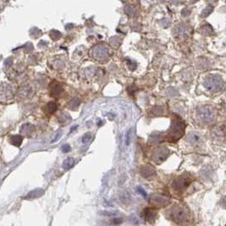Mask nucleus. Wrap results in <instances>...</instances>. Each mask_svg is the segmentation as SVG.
<instances>
[{
    "mask_svg": "<svg viewBox=\"0 0 226 226\" xmlns=\"http://www.w3.org/2000/svg\"><path fill=\"white\" fill-rule=\"evenodd\" d=\"M190 14H191V10H187V9H186V10H184L182 11V15H183V16H188Z\"/></svg>",
    "mask_w": 226,
    "mask_h": 226,
    "instance_id": "nucleus-31",
    "label": "nucleus"
},
{
    "mask_svg": "<svg viewBox=\"0 0 226 226\" xmlns=\"http://www.w3.org/2000/svg\"><path fill=\"white\" fill-rule=\"evenodd\" d=\"M170 151L165 147H156L153 152L152 159L156 164H160L169 157Z\"/></svg>",
    "mask_w": 226,
    "mask_h": 226,
    "instance_id": "nucleus-5",
    "label": "nucleus"
},
{
    "mask_svg": "<svg viewBox=\"0 0 226 226\" xmlns=\"http://www.w3.org/2000/svg\"><path fill=\"white\" fill-rule=\"evenodd\" d=\"M12 63H13V62H12L11 59H6L5 61V65L6 66H10V65H11Z\"/></svg>",
    "mask_w": 226,
    "mask_h": 226,
    "instance_id": "nucleus-35",
    "label": "nucleus"
},
{
    "mask_svg": "<svg viewBox=\"0 0 226 226\" xmlns=\"http://www.w3.org/2000/svg\"><path fill=\"white\" fill-rule=\"evenodd\" d=\"M170 21L168 20V19H164V20H163V21H162V24H163V26H164V27H167L169 25H170Z\"/></svg>",
    "mask_w": 226,
    "mask_h": 226,
    "instance_id": "nucleus-33",
    "label": "nucleus"
},
{
    "mask_svg": "<svg viewBox=\"0 0 226 226\" xmlns=\"http://www.w3.org/2000/svg\"><path fill=\"white\" fill-rule=\"evenodd\" d=\"M208 167L207 168H204L203 170L201 171V176L204 178V179H208V178H210V176L212 175V170L209 169V170L208 171Z\"/></svg>",
    "mask_w": 226,
    "mask_h": 226,
    "instance_id": "nucleus-24",
    "label": "nucleus"
},
{
    "mask_svg": "<svg viewBox=\"0 0 226 226\" xmlns=\"http://www.w3.org/2000/svg\"><path fill=\"white\" fill-rule=\"evenodd\" d=\"M163 138H164V136H163V134H162V133L155 132L153 133V134L150 136L148 142L150 143L153 144L159 143V142H161L164 140Z\"/></svg>",
    "mask_w": 226,
    "mask_h": 226,
    "instance_id": "nucleus-15",
    "label": "nucleus"
},
{
    "mask_svg": "<svg viewBox=\"0 0 226 226\" xmlns=\"http://www.w3.org/2000/svg\"><path fill=\"white\" fill-rule=\"evenodd\" d=\"M50 37H51V38L53 39V40H58V39H59L61 37V33L59 32H58V31H52L51 32H50Z\"/></svg>",
    "mask_w": 226,
    "mask_h": 226,
    "instance_id": "nucleus-26",
    "label": "nucleus"
},
{
    "mask_svg": "<svg viewBox=\"0 0 226 226\" xmlns=\"http://www.w3.org/2000/svg\"><path fill=\"white\" fill-rule=\"evenodd\" d=\"M200 32H201V33L203 34V35H206V36H209L212 34L213 32V28L212 26L208 25V24H206V25H204L203 26L201 29H200Z\"/></svg>",
    "mask_w": 226,
    "mask_h": 226,
    "instance_id": "nucleus-21",
    "label": "nucleus"
},
{
    "mask_svg": "<svg viewBox=\"0 0 226 226\" xmlns=\"http://www.w3.org/2000/svg\"><path fill=\"white\" fill-rule=\"evenodd\" d=\"M213 10H214V7H213V6H211V5L208 6V7H206L203 10V12H202V15H201V16L203 17V18L204 17L208 16L210 14L213 12Z\"/></svg>",
    "mask_w": 226,
    "mask_h": 226,
    "instance_id": "nucleus-23",
    "label": "nucleus"
},
{
    "mask_svg": "<svg viewBox=\"0 0 226 226\" xmlns=\"http://www.w3.org/2000/svg\"><path fill=\"white\" fill-rule=\"evenodd\" d=\"M137 190H138V192H139V193H140V194H142L143 197H147V193L145 192V191H144L143 189H142L141 187H138Z\"/></svg>",
    "mask_w": 226,
    "mask_h": 226,
    "instance_id": "nucleus-34",
    "label": "nucleus"
},
{
    "mask_svg": "<svg viewBox=\"0 0 226 226\" xmlns=\"http://www.w3.org/2000/svg\"><path fill=\"white\" fill-rule=\"evenodd\" d=\"M175 4H182L183 3V1L184 0H171Z\"/></svg>",
    "mask_w": 226,
    "mask_h": 226,
    "instance_id": "nucleus-36",
    "label": "nucleus"
},
{
    "mask_svg": "<svg viewBox=\"0 0 226 226\" xmlns=\"http://www.w3.org/2000/svg\"><path fill=\"white\" fill-rule=\"evenodd\" d=\"M175 34L177 36H186L189 34V29L187 28V26H186L184 24H180L175 26Z\"/></svg>",
    "mask_w": 226,
    "mask_h": 226,
    "instance_id": "nucleus-13",
    "label": "nucleus"
},
{
    "mask_svg": "<svg viewBox=\"0 0 226 226\" xmlns=\"http://www.w3.org/2000/svg\"><path fill=\"white\" fill-rule=\"evenodd\" d=\"M92 56L98 60H105L109 57V48L104 45H97L92 48Z\"/></svg>",
    "mask_w": 226,
    "mask_h": 226,
    "instance_id": "nucleus-8",
    "label": "nucleus"
},
{
    "mask_svg": "<svg viewBox=\"0 0 226 226\" xmlns=\"http://www.w3.org/2000/svg\"><path fill=\"white\" fill-rule=\"evenodd\" d=\"M168 213L171 220L177 224H185L188 220V213L182 206L175 205Z\"/></svg>",
    "mask_w": 226,
    "mask_h": 226,
    "instance_id": "nucleus-3",
    "label": "nucleus"
},
{
    "mask_svg": "<svg viewBox=\"0 0 226 226\" xmlns=\"http://www.w3.org/2000/svg\"><path fill=\"white\" fill-rule=\"evenodd\" d=\"M224 81L223 79L217 75H211L205 79L204 81V87L210 92H216L220 91L224 87Z\"/></svg>",
    "mask_w": 226,
    "mask_h": 226,
    "instance_id": "nucleus-4",
    "label": "nucleus"
},
{
    "mask_svg": "<svg viewBox=\"0 0 226 226\" xmlns=\"http://www.w3.org/2000/svg\"><path fill=\"white\" fill-rule=\"evenodd\" d=\"M43 194H44V190L37 188V189H35L33 191L30 192L27 196L25 197V199H26V200H32V199L38 198L40 197H42Z\"/></svg>",
    "mask_w": 226,
    "mask_h": 226,
    "instance_id": "nucleus-11",
    "label": "nucleus"
},
{
    "mask_svg": "<svg viewBox=\"0 0 226 226\" xmlns=\"http://www.w3.org/2000/svg\"><path fill=\"white\" fill-rule=\"evenodd\" d=\"M186 125L185 122L181 120L178 115H175L172 118L171 125L169 130L168 134V140L170 142H176L181 137L185 131Z\"/></svg>",
    "mask_w": 226,
    "mask_h": 226,
    "instance_id": "nucleus-1",
    "label": "nucleus"
},
{
    "mask_svg": "<svg viewBox=\"0 0 226 226\" xmlns=\"http://www.w3.org/2000/svg\"><path fill=\"white\" fill-rule=\"evenodd\" d=\"M216 110L211 106H202L197 111V117L203 124H211L216 120Z\"/></svg>",
    "mask_w": 226,
    "mask_h": 226,
    "instance_id": "nucleus-2",
    "label": "nucleus"
},
{
    "mask_svg": "<svg viewBox=\"0 0 226 226\" xmlns=\"http://www.w3.org/2000/svg\"><path fill=\"white\" fill-rule=\"evenodd\" d=\"M199 141H200V136H199V135H197V133L192 132L189 134V136H188L187 137V142L189 143L194 145V144L198 143Z\"/></svg>",
    "mask_w": 226,
    "mask_h": 226,
    "instance_id": "nucleus-17",
    "label": "nucleus"
},
{
    "mask_svg": "<svg viewBox=\"0 0 226 226\" xmlns=\"http://www.w3.org/2000/svg\"><path fill=\"white\" fill-rule=\"evenodd\" d=\"M91 139H92V136L90 135V134H86V135H84L81 138V141H82V143L84 144H87L89 142L91 141Z\"/></svg>",
    "mask_w": 226,
    "mask_h": 226,
    "instance_id": "nucleus-27",
    "label": "nucleus"
},
{
    "mask_svg": "<svg viewBox=\"0 0 226 226\" xmlns=\"http://www.w3.org/2000/svg\"><path fill=\"white\" fill-rule=\"evenodd\" d=\"M22 140L23 138L21 136L15 135V136H12L11 137H10V142H11L12 145H14L15 147H20L21 144L22 143Z\"/></svg>",
    "mask_w": 226,
    "mask_h": 226,
    "instance_id": "nucleus-18",
    "label": "nucleus"
},
{
    "mask_svg": "<svg viewBox=\"0 0 226 226\" xmlns=\"http://www.w3.org/2000/svg\"><path fill=\"white\" fill-rule=\"evenodd\" d=\"M59 120L61 124H65L67 122H70L71 120H70V117L66 114H63L62 115L59 116Z\"/></svg>",
    "mask_w": 226,
    "mask_h": 226,
    "instance_id": "nucleus-25",
    "label": "nucleus"
},
{
    "mask_svg": "<svg viewBox=\"0 0 226 226\" xmlns=\"http://www.w3.org/2000/svg\"><path fill=\"white\" fill-rule=\"evenodd\" d=\"M225 114H226V107H225Z\"/></svg>",
    "mask_w": 226,
    "mask_h": 226,
    "instance_id": "nucleus-39",
    "label": "nucleus"
},
{
    "mask_svg": "<svg viewBox=\"0 0 226 226\" xmlns=\"http://www.w3.org/2000/svg\"><path fill=\"white\" fill-rule=\"evenodd\" d=\"M192 181V178L187 175H184L181 176L177 177L176 179L172 183V186L176 192H182L184 191Z\"/></svg>",
    "mask_w": 226,
    "mask_h": 226,
    "instance_id": "nucleus-6",
    "label": "nucleus"
},
{
    "mask_svg": "<svg viewBox=\"0 0 226 226\" xmlns=\"http://www.w3.org/2000/svg\"><path fill=\"white\" fill-rule=\"evenodd\" d=\"M220 205L224 208H226V197H224L221 198Z\"/></svg>",
    "mask_w": 226,
    "mask_h": 226,
    "instance_id": "nucleus-30",
    "label": "nucleus"
},
{
    "mask_svg": "<svg viewBox=\"0 0 226 226\" xmlns=\"http://www.w3.org/2000/svg\"><path fill=\"white\" fill-rule=\"evenodd\" d=\"M61 135H62V132H61V131H59V132L58 133V135H57V136H56L55 139H54V140H53V141H52V142H56V141H58V140H59V136H60Z\"/></svg>",
    "mask_w": 226,
    "mask_h": 226,
    "instance_id": "nucleus-37",
    "label": "nucleus"
},
{
    "mask_svg": "<svg viewBox=\"0 0 226 226\" xmlns=\"http://www.w3.org/2000/svg\"><path fill=\"white\" fill-rule=\"evenodd\" d=\"M57 109H58V105H57L55 102H49L45 106L44 112L46 113V114L51 115L57 110Z\"/></svg>",
    "mask_w": 226,
    "mask_h": 226,
    "instance_id": "nucleus-14",
    "label": "nucleus"
},
{
    "mask_svg": "<svg viewBox=\"0 0 226 226\" xmlns=\"http://www.w3.org/2000/svg\"><path fill=\"white\" fill-rule=\"evenodd\" d=\"M75 164H76V161L75 159L73 158H68L67 159H65L64 161V163H63V168L65 169V170H70V169H71L73 166L75 165Z\"/></svg>",
    "mask_w": 226,
    "mask_h": 226,
    "instance_id": "nucleus-20",
    "label": "nucleus"
},
{
    "mask_svg": "<svg viewBox=\"0 0 226 226\" xmlns=\"http://www.w3.org/2000/svg\"><path fill=\"white\" fill-rule=\"evenodd\" d=\"M21 131L22 134H24L25 136H31L32 132L34 131V126L31 124H25L23 125L21 129Z\"/></svg>",
    "mask_w": 226,
    "mask_h": 226,
    "instance_id": "nucleus-16",
    "label": "nucleus"
},
{
    "mask_svg": "<svg viewBox=\"0 0 226 226\" xmlns=\"http://www.w3.org/2000/svg\"><path fill=\"white\" fill-rule=\"evenodd\" d=\"M197 1H198V0H191V3H192V4H195V3L197 2Z\"/></svg>",
    "mask_w": 226,
    "mask_h": 226,
    "instance_id": "nucleus-38",
    "label": "nucleus"
},
{
    "mask_svg": "<svg viewBox=\"0 0 226 226\" xmlns=\"http://www.w3.org/2000/svg\"><path fill=\"white\" fill-rule=\"evenodd\" d=\"M141 174H142V175L144 178L149 179V178H152L153 176H154L155 174H156V171H155V170L153 167L146 165L142 166L141 168Z\"/></svg>",
    "mask_w": 226,
    "mask_h": 226,
    "instance_id": "nucleus-9",
    "label": "nucleus"
},
{
    "mask_svg": "<svg viewBox=\"0 0 226 226\" xmlns=\"http://www.w3.org/2000/svg\"><path fill=\"white\" fill-rule=\"evenodd\" d=\"M80 103H81L80 99H79L78 98H72V99L69 102L68 107H69V109H70L76 110V109H77L78 107L80 106Z\"/></svg>",
    "mask_w": 226,
    "mask_h": 226,
    "instance_id": "nucleus-19",
    "label": "nucleus"
},
{
    "mask_svg": "<svg viewBox=\"0 0 226 226\" xmlns=\"http://www.w3.org/2000/svg\"><path fill=\"white\" fill-rule=\"evenodd\" d=\"M157 215V212L155 211L153 208H145L143 211V217L144 219L148 222L153 221L156 218Z\"/></svg>",
    "mask_w": 226,
    "mask_h": 226,
    "instance_id": "nucleus-10",
    "label": "nucleus"
},
{
    "mask_svg": "<svg viewBox=\"0 0 226 226\" xmlns=\"http://www.w3.org/2000/svg\"><path fill=\"white\" fill-rule=\"evenodd\" d=\"M149 203L157 208H163L170 203V199L159 194H153L150 197Z\"/></svg>",
    "mask_w": 226,
    "mask_h": 226,
    "instance_id": "nucleus-7",
    "label": "nucleus"
},
{
    "mask_svg": "<svg viewBox=\"0 0 226 226\" xmlns=\"http://www.w3.org/2000/svg\"><path fill=\"white\" fill-rule=\"evenodd\" d=\"M63 92H64V89L62 88V87L59 85V83H56V84H54L52 86L51 96L54 97V98H59L61 94L63 93Z\"/></svg>",
    "mask_w": 226,
    "mask_h": 226,
    "instance_id": "nucleus-12",
    "label": "nucleus"
},
{
    "mask_svg": "<svg viewBox=\"0 0 226 226\" xmlns=\"http://www.w3.org/2000/svg\"><path fill=\"white\" fill-rule=\"evenodd\" d=\"M70 149H71V147H70V146L69 144H65L61 147V150H62L63 153H69L70 151Z\"/></svg>",
    "mask_w": 226,
    "mask_h": 226,
    "instance_id": "nucleus-29",
    "label": "nucleus"
},
{
    "mask_svg": "<svg viewBox=\"0 0 226 226\" xmlns=\"http://www.w3.org/2000/svg\"><path fill=\"white\" fill-rule=\"evenodd\" d=\"M131 130L128 131V133H127V136H126V145L127 146H129V144H130V140H131Z\"/></svg>",
    "mask_w": 226,
    "mask_h": 226,
    "instance_id": "nucleus-32",
    "label": "nucleus"
},
{
    "mask_svg": "<svg viewBox=\"0 0 226 226\" xmlns=\"http://www.w3.org/2000/svg\"><path fill=\"white\" fill-rule=\"evenodd\" d=\"M125 13H126L127 15H134V13H135V11H134V9L131 8V6H126V7H125Z\"/></svg>",
    "mask_w": 226,
    "mask_h": 226,
    "instance_id": "nucleus-28",
    "label": "nucleus"
},
{
    "mask_svg": "<svg viewBox=\"0 0 226 226\" xmlns=\"http://www.w3.org/2000/svg\"><path fill=\"white\" fill-rule=\"evenodd\" d=\"M164 113H165L164 109L163 107H159V106L154 107L152 109V114H153L154 115H163V114H164Z\"/></svg>",
    "mask_w": 226,
    "mask_h": 226,
    "instance_id": "nucleus-22",
    "label": "nucleus"
}]
</instances>
